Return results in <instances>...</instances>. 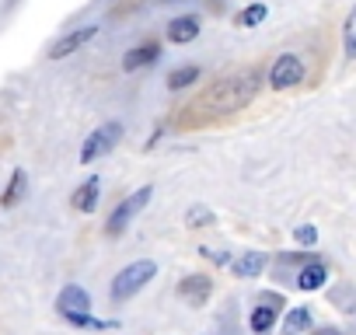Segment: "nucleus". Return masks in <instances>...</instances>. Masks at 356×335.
<instances>
[{"instance_id": "f257e3e1", "label": "nucleus", "mask_w": 356, "mask_h": 335, "mask_svg": "<svg viewBox=\"0 0 356 335\" xmlns=\"http://www.w3.org/2000/svg\"><path fill=\"white\" fill-rule=\"evenodd\" d=\"M262 88V74L252 67V70H234L227 77H220L217 84H210L200 98V108L213 112V115H231V112H241L245 105L255 101Z\"/></svg>"}, {"instance_id": "f03ea898", "label": "nucleus", "mask_w": 356, "mask_h": 335, "mask_svg": "<svg viewBox=\"0 0 356 335\" xmlns=\"http://www.w3.org/2000/svg\"><path fill=\"white\" fill-rule=\"evenodd\" d=\"M154 276H157V265H154L150 259H140V262L126 265V269L112 279V297H115V300H129V297H136Z\"/></svg>"}, {"instance_id": "7ed1b4c3", "label": "nucleus", "mask_w": 356, "mask_h": 335, "mask_svg": "<svg viewBox=\"0 0 356 335\" xmlns=\"http://www.w3.org/2000/svg\"><path fill=\"white\" fill-rule=\"evenodd\" d=\"M150 196H154V189H150V186H143V189H136L133 196H126V199L112 210V217H108V224H105V234H108V238H119V234L136 220V213L150 203Z\"/></svg>"}, {"instance_id": "20e7f679", "label": "nucleus", "mask_w": 356, "mask_h": 335, "mask_svg": "<svg viewBox=\"0 0 356 335\" xmlns=\"http://www.w3.org/2000/svg\"><path fill=\"white\" fill-rule=\"evenodd\" d=\"M122 140V122L119 119H112V122H102L84 143H81V164H91V161H98V157H105L115 143Z\"/></svg>"}, {"instance_id": "39448f33", "label": "nucleus", "mask_w": 356, "mask_h": 335, "mask_svg": "<svg viewBox=\"0 0 356 335\" xmlns=\"http://www.w3.org/2000/svg\"><path fill=\"white\" fill-rule=\"evenodd\" d=\"M56 311H60L67 321H74V325H95V321H91V297H88V290H81L77 283H70V286L60 290Z\"/></svg>"}, {"instance_id": "423d86ee", "label": "nucleus", "mask_w": 356, "mask_h": 335, "mask_svg": "<svg viewBox=\"0 0 356 335\" xmlns=\"http://www.w3.org/2000/svg\"><path fill=\"white\" fill-rule=\"evenodd\" d=\"M300 81H304V60H300L297 53L276 56V63H273V70H269V88L286 91V88H297Z\"/></svg>"}, {"instance_id": "0eeeda50", "label": "nucleus", "mask_w": 356, "mask_h": 335, "mask_svg": "<svg viewBox=\"0 0 356 335\" xmlns=\"http://www.w3.org/2000/svg\"><path fill=\"white\" fill-rule=\"evenodd\" d=\"M210 293H213V279H210V276H203V272L186 276L182 283H178V297H182L189 307H207Z\"/></svg>"}, {"instance_id": "6e6552de", "label": "nucleus", "mask_w": 356, "mask_h": 335, "mask_svg": "<svg viewBox=\"0 0 356 335\" xmlns=\"http://www.w3.org/2000/svg\"><path fill=\"white\" fill-rule=\"evenodd\" d=\"M98 35V25H84V28H74V32H67L63 39H56L53 42V49H49V56L53 60H67V56H74L81 46H88L91 39Z\"/></svg>"}, {"instance_id": "1a4fd4ad", "label": "nucleus", "mask_w": 356, "mask_h": 335, "mask_svg": "<svg viewBox=\"0 0 356 335\" xmlns=\"http://www.w3.org/2000/svg\"><path fill=\"white\" fill-rule=\"evenodd\" d=\"M164 35L175 46H189L193 39H200V15H178V18H171Z\"/></svg>"}, {"instance_id": "9d476101", "label": "nucleus", "mask_w": 356, "mask_h": 335, "mask_svg": "<svg viewBox=\"0 0 356 335\" xmlns=\"http://www.w3.org/2000/svg\"><path fill=\"white\" fill-rule=\"evenodd\" d=\"M157 56H161V46L157 42H143V46H133L126 56H122V70L126 74H136V70H143V67H150V63H157Z\"/></svg>"}, {"instance_id": "9b49d317", "label": "nucleus", "mask_w": 356, "mask_h": 335, "mask_svg": "<svg viewBox=\"0 0 356 335\" xmlns=\"http://www.w3.org/2000/svg\"><path fill=\"white\" fill-rule=\"evenodd\" d=\"M266 262H269V259H266V252H245L241 259H234V262H231V269H234V276H238V279H255V276L266 269Z\"/></svg>"}, {"instance_id": "f8f14e48", "label": "nucleus", "mask_w": 356, "mask_h": 335, "mask_svg": "<svg viewBox=\"0 0 356 335\" xmlns=\"http://www.w3.org/2000/svg\"><path fill=\"white\" fill-rule=\"evenodd\" d=\"M280 297H266V304L262 307H255L252 311V332H259V335H266L273 325H276V311H280Z\"/></svg>"}, {"instance_id": "ddd939ff", "label": "nucleus", "mask_w": 356, "mask_h": 335, "mask_svg": "<svg viewBox=\"0 0 356 335\" xmlns=\"http://www.w3.org/2000/svg\"><path fill=\"white\" fill-rule=\"evenodd\" d=\"M98 193H102V182H98V179H88V182L74 193V206H77L81 213H95V210H98Z\"/></svg>"}, {"instance_id": "4468645a", "label": "nucleus", "mask_w": 356, "mask_h": 335, "mask_svg": "<svg viewBox=\"0 0 356 335\" xmlns=\"http://www.w3.org/2000/svg\"><path fill=\"white\" fill-rule=\"evenodd\" d=\"M25 186H29V179H25V168H15V175H11V182H8L4 196H0V206H4V210L18 206V203H22V196H25Z\"/></svg>"}, {"instance_id": "2eb2a0df", "label": "nucleus", "mask_w": 356, "mask_h": 335, "mask_svg": "<svg viewBox=\"0 0 356 335\" xmlns=\"http://www.w3.org/2000/svg\"><path fill=\"white\" fill-rule=\"evenodd\" d=\"M325 279H328V269L321 262H311V265H304L297 272V286L300 290H318V286H325Z\"/></svg>"}, {"instance_id": "dca6fc26", "label": "nucleus", "mask_w": 356, "mask_h": 335, "mask_svg": "<svg viewBox=\"0 0 356 335\" xmlns=\"http://www.w3.org/2000/svg\"><path fill=\"white\" fill-rule=\"evenodd\" d=\"M196 81H200V67H196V63H186V67H178V70L168 74V88H171V91H186V88H193Z\"/></svg>"}, {"instance_id": "f3484780", "label": "nucleus", "mask_w": 356, "mask_h": 335, "mask_svg": "<svg viewBox=\"0 0 356 335\" xmlns=\"http://www.w3.org/2000/svg\"><path fill=\"white\" fill-rule=\"evenodd\" d=\"M311 328V311L307 307H293L290 314H286V321H283V332L286 335H300V332H307Z\"/></svg>"}, {"instance_id": "a211bd4d", "label": "nucleus", "mask_w": 356, "mask_h": 335, "mask_svg": "<svg viewBox=\"0 0 356 335\" xmlns=\"http://www.w3.org/2000/svg\"><path fill=\"white\" fill-rule=\"evenodd\" d=\"M266 15H269V8H266V4H248V8L238 15V25H241V28H255V25H262V22H266Z\"/></svg>"}, {"instance_id": "6ab92c4d", "label": "nucleus", "mask_w": 356, "mask_h": 335, "mask_svg": "<svg viewBox=\"0 0 356 335\" xmlns=\"http://www.w3.org/2000/svg\"><path fill=\"white\" fill-rule=\"evenodd\" d=\"M342 49H346L349 60L356 56V4H353V11H349V18L342 25Z\"/></svg>"}, {"instance_id": "aec40b11", "label": "nucleus", "mask_w": 356, "mask_h": 335, "mask_svg": "<svg viewBox=\"0 0 356 335\" xmlns=\"http://www.w3.org/2000/svg\"><path fill=\"white\" fill-rule=\"evenodd\" d=\"M186 224H189V227H210V224H213V210H207V206L196 203V206L186 213Z\"/></svg>"}, {"instance_id": "412c9836", "label": "nucleus", "mask_w": 356, "mask_h": 335, "mask_svg": "<svg viewBox=\"0 0 356 335\" xmlns=\"http://www.w3.org/2000/svg\"><path fill=\"white\" fill-rule=\"evenodd\" d=\"M293 238H297L300 245H314V241H318V231H314L311 224H300V227L293 231Z\"/></svg>"}, {"instance_id": "4be33fe9", "label": "nucleus", "mask_w": 356, "mask_h": 335, "mask_svg": "<svg viewBox=\"0 0 356 335\" xmlns=\"http://www.w3.org/2000/svg\"><path fill=\"white\" fill-rule=\"evenodd\" d=\"M157 4H182V0H157Z\"/></svg>"}]
</instances>
